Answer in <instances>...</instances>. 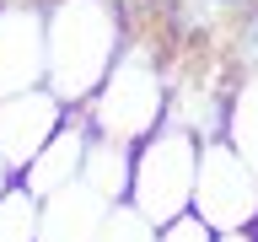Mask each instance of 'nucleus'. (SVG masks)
Segmentation results:
<instances>
[{"label": "nucleus", "instance_id": "nucleus-1", "mask_svg": "<svg viewBox=\"0 0 258 242\" xmlns=\"http://www.w3.org/2000/svg\"><path fill=\"white\" fill-rule=\"evenodd\" d=\"M43 86L64 108H86V97L124 54V11L118 0H43Z\"/></svg>", "mask_w": 258, "mask_h": 242}, {"label": "nucleus", "instance_id": "nucleus-2", "mask_svg": "<svg viewBox=\"0 0 258 242\" xmlns=\"http://www.w3.org/2000/svg\"><path fill=\"white\" fill-rule=\"evenodd\" d=\"M172 113V81L161 76L156 54L145 43H124V54L113 59L108 81L86 97V129L102 135V140H118V145H140L151 140Z\"/></svg>", "mask_w": 258, "mask_h": 242}, {"label": "nucleus", "instance_id": "nucleus-3", "mask_svg": "<svg viewBox=\"0 0 258 242\" xmlns=\"http://www.w3.org/2000/svg\"><path fill=\"white\" fill-rule=\"evenodd\" d=\"M194 177H199V140L183 124H167L151 140L135 145V167H129V199L124 205L140 215L151 231L172 226L194 205Z\"/></svg>", "mask_w": 258, "mask_h": 242}, {"label": "nucleus", "instance_id": "nucleus-4", "mask_svg": "<svg viewBox=\"0 0 258 242\" xmlns=\"http://www.w3.org/2000/svg\"><path fill=\"white\" fill-rule=\"evenodd\" d=\"M194 221H205L210 237L226 231H258V177L226 140L199 145V177H194Z\"/></svg>", "mask_w": 258, "mask_h": 242}, {"label": "nucleus", "instance_id": "nucleus-5", "mask_svg": "<svg viewBox=\"0 0 258 242\" xmlns=\"http://www.w3.org/2000/svg\"><path fill=\"white\" fill-rule=\"evenodd\" d=\"M48 70L43 0H0V102L38 92Z\"/></svg>", "mask_w": 258, "mask_h": 242}, {"label": "nucleus", "instance_id": "nucleus-6", "mask_svg": "<svg viewBox=\"0 0 258 242\" xmlns=\"http://www.w3.org/2000/svg\"><path fill=\"white\" fill-rule=\"evenodd\" d=\"M64 118H70V108H64L48 86L6 97V102H0V167L11 177H22L32 167V156L54 140V129H59Z\"/></svg>", "mask_w": 258, "mask_h": 242}, {"label": "nucleus", "instance_id": "nucleus-7", "mask_svg": "<svg viewBox=\"0 0 258 242\" xmlns=\"http://www.w3.org/2000/svg\"><path fill=\"white\" fill-rule=\"evenodd\" d=\"M86 118H81V108H70V118H64L59 129H54V140L32 156V167L16 183L32 194V199H48V194L70 189V183H81V161H86Z\"/></svg>", "mask_w": 258, "mask_h": 242}, {"label": "nucleus", "instance_id": "nucleus-8", "mask_svg": "<svg viewBox=\"0 0 258 242\" xmlns=\"http://www.w3.org/2000/svg\"><path fill=\"white\" fill-rule=\"evenodd\" d=\"M108 199L86 183H70V189L38 199V242H97L102 221H108Z\"/></svg>", "mask_w": 258, "mask_h": 242}, {"label": "nucleus", "instance_id": "nucleus-9", "mask_svg": "<svg viewBox=\"0 0 258 242\" xmlns=\"http://www.w3.org/2000/svg\"><path fill=\"white\" fill-rule=\"evenodd\" d=\"M129 167H135V145L102 140V135H86V161H81V183L97 189L108 205H124L129 199Z\"/></svg>", "mask_w": 258, "mask_h": 242}, {"label": "nucleus", "instance_id": "nucleus-10", "mask_svg": "<svg viewBox=\"0 0 258 242\" xmlns=\"http://www.w3.org/2000/svg\"><path fill=\"white\" fill-rule=\"evenodd\" d=\"M226 145L247 161V172L258 177V81H242L237 97L226 102Z\"/></svg>", "mask_w": 258, "mask_h": 242}, {"label": "nucleus", "instance_id": "nucleus-11", "mask_svg": "<svg viewBox=\"0 0 258 242\" xmlns=\"http://www.w3.org/2000/svg\"><path fill=\"white\" fill-rule=\"evenodd\" d=\"M0 242H38V199L22 183H11L0 199Z\"/></svg>", "mask_w": 258, "mask_h": 242}, {"label": "nucleus", "instance_id": "nucleus-12", "mask_svg": "<svg viewBox=\"0 0 258 242\" xmlns=\"http://www.w3.org/2000/svg\"><path fill=\"white\" fill-rule=\"evenodd\" d=\"M97 242H156V231H151L129 205H113L108 221H102V231H97Z\"/></svg>", "mask_w": 258, "mask_h": 242}, {"label": "nucleus", "instance_id": "nucleus-13", "mask_svg": "<svg viewBox=\"0 0 258 242\" xmlns=\"http://www.w3.org/2000/svg\"><path fill=\"white\" fill-rule=\"evenodd\" d=\"M156 242H210V231H205V221H194V215H183V221L161 226V231H156Z\"/></svg>", "mask_w": 258, "mask_h": 242}, {"label": "nucleus", "instance_id": "nucleus-14", "mask_svg": "<svg viewBox=\"0 0 258 242\" xmlns=\"http://www.w3.org/2000/svg\"><path fill=\"white\" fill-rule=\"evenodd\" d=\"M11 183H16V177L6 172V167H0V199H6V189H11Z\"/></svg>", "mask_w": 258, "mask_h": 242}]
</instances>
